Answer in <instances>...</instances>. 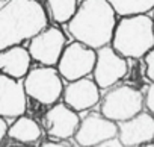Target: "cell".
Instances as JSON below:
<instances>
[{"label": "cell", "mask_w": 154, "mask_h": 147, "mask_svg": "<svg viewBox=\"0 0 154 147\" xmlns=\"http://www.w3.org/2000/svg\"><path fill=\"white\" fill-rule=\"evenodd\" d=\"M152 18H154V17H152Z\"/></svg>", "instance_id": "cell-23"}, {"label": "cell", "mask_w": 154, "mask_h": 147, "mask_svg": "<svg viewBox=\"0 0 154 147\" xmlns=\"http://www.w3.org/2000/svg\"><path fill=\"white\" fill-rule=\"evenodd\" d=\"M143 100V94L139 90L121 85L106 93L101 102V114L116 123H121L142 112Z\"/></svg>", "instance_id": "cell-5"}, {"label": "cell", "mask_w": 154, "mask_h": 147, "mask_svg": "<svg viewBox=\"0 0 154 147\" xmlns=\"http://www.w3.org/2000/svg\"><path fill=\"white\" fill-rule=\"evenodd\" d=\"M8 120H9V118H6V117L0 118V139L6 138L8 133H9V126H11V124L8 123Z\"/></svg>", "instance_id": "cell-21"}, {"label": "cell", "mask_w": 154, "mask_h": 147, "mask_svg": "<svg viewBox=\"0 0 154 147\" xmlns=\"http://www.w3.org/2000/svg\"><path fill=\"white\" fill-rule=\"evenodd\" d=\"M125 59L127 58L119 55L113 46L109 47V44L97 50V62L92 75L101 90L112 88L127 75L128 65Z\"/></svg>", "instance_id": "cell-7"}, {"label": "cell", "mask_w": 154, "mask_h": 147, "mask_svg": "<svg viewBox=\"0 0 154 147\" xmlns=\"http://www.w3.org/2000/svg\"><path fill=\"white\" fill-rule=\"evenodd\" d=\"M112 46L124 58H145L154 47V18L146 14L122 17L116 24Z\"/></svg>", "instance_id": "cell-3"}, {"label": "cell", "mask_w": 154, "mask_h": 147, "mask_svg": "<svg viewBox=\"0 0 154 147\" xmlns=\"http://www.w3.org/2000/svg\"><path fill=\"white\" fill-rule=\"evenodd\" d=\"M100 90L95 79H89L88 76L71 81L63 90V102L77 112L86 111L100 102Z\"/></svg>", "instance_id": "cell-13"}, {"label": "cell", "mask_w": 154, "mask_h": 147, "mask_svg": "<svg viewBox=\"0 0 154 147\" xmlns=\"http://www.w3.org/2000/svg\"><path fill=\"white\" fill-rule=\"evenodd\" d=\"M116 15L109 0H83L69 20L68 30L75 41L98 50L112 43Z\"/></svg>", "instance_id": "cell-1"}, {"label": "cell", "mask_w": 154, "mask_h": 147, "mask_svg": "<svg viewBox=\"0 0 154 147\" xmlns=\"http://www.w3.org/2000/svg\"><path fill=\"white\" fill-rule=\"evenodd\" d=\"M44 145H47V147H68L71 144L66 142L65 139H56V141H47V142H44Z\"/></svg>", "instance_id": "cell-22"}, {"label": "cell", "mask_w": 154, "mask_h": 147, "mask_svg": "<svg viewBox=\"0 0 154 147\" xmlns=\"http://www.w3.org/2000/svg\"><path fill=\"white\" fill-rule=\"evenodd\" d=\"M32 55L29 49H24L23 46H11L8 49H3L0 53V68L3 75H8L15 79H23L30 71V62Z\"/></svg>", "instance_id": "cell-14"}, {"label": "cell", "mask_w": 154, "mask_h": 147, "mask_svg": "<svg viewBox=\"0 0 154 147\" xmlns=\"http://www.w3.org/2000/svg\"><path fill=\"white\" fill-rule=\"evenodd\" d=\"M80 121L77 111L66 103H54L45 114L47 133L54 139L72 138L79 130Z\"/></svg>", "instance_id": "cell-11"}, {"label": "cell", "mask_w": 154, "mask_h": 147, "mask_svg": "<svg viewBox=\"0 0 154 147\" xmlns=\"http://www.w3.org/2000/svg\"><path fill=\"white\" fill-rule=\"evenodd\" d=\"M47 23L45 9L36 0H6L0 9V49L32 40Z\"/></svg>", "instance_id": "cell-2"}, {"label": "cell", "mask_w": 154, "mask_h": 147, "mask_svg": "<svg viewBox=\"0 0 154 147\" xmlns=\"http://www.w3.org/2000/svg\"><path fill=\"white\" fill-rule=\"evenodd\" d=\"M27 91L24 79H15L8 75L0 76V115L17 118L24 115L27 108Z\"/></svg>", "instance_id": "cell-10"}, {"label": "cell", "mask_w": 154, "mask_h": 147, "mask_svg": "<svg viewBox=\"0 0 154 147\" xmlns=\"http://www.w3.org/2000/svg\"><path fill=\"white\" fill-rule=\"evenodd\" d=\"M8 136L11 139H15V141L24 142V144L36 142L41 138V127L33 118L20 115L15 118L14 123H11Z\"/></svg>", "instance_id": "cell-15"}, {"label": "cell", "mask_w": 154, "mask_h": 147, "mask_svg": "<svg viewBox=\"0 0 154 147\" xmlns=\"http://www.w3.org/2000/svg\"><path fill=\"white\" fill-rule=\"evenodd\" d=\"M47 6L50 11L51 18L56 23H69V20L74 17V14L79 9L77 0H47Z\"/></svg>", "instance_id": "cell-17"}, {"label": "cell", "mask_w": 154, "mask_h": 147, "mask_svg": "<svg viewBox=\"0 0 154 147\" xmlns=\"http://www.w3.org/2000/svg\"><path fill=\"white\" fill-rule=\"evenodd\" d=\"M118 15L128 17L154 11V0H109Z\"/></svg>", "instance_id": "cell-16"}, {"label": "cell", "mask_w": 154, "mask_h": 147, "mask_svg": "<svg viewBox=\"0 0 154 147\" xmlns=\"http://www.w3.org/2000/svg\"><path fill=\"white\" fill-rule=\"evenodd\" d=\"M122 145L124 144H122L119 135L118 136H113V138H109V139H106V141H103L100 144V147H122Z\"/></svg>", "instance_id": "cell-20"}, {"label": "cell", "mask_w": 154, "mask_h": 147, "mask_svg": "<svg viewBox=\"0 0 154 147\" xmlns=\"http://www.w3.org/2000/svg\"><path fill=\"white\" fill-rule=\"evenodd\" d=\"M95 62H97L95 49L80 41H74L65 47L57 62V70L66 82H71L89 76L95 68Z\"/></svg>", "instance_id": "cell-6"}, {"label": "cell", "mask_w": 154, "mask_h": 147, "mask_svg": "<svg viewBox=\"0 0 154 147\" xmlns=\"http://www.w3.org/2000/svg\"><path fill=\"white\" fill-rule=\"evenodd\" d=\"M145 105H146L148 111H149L151 114H154V82H152V85H151V87L148 88V91H146Z\"/></svg>", "instance_id": "cell-19"}, {"label": "cell", "mask_w": 154, "mask_h": 147, "mask_svg": "<svg viewBox=\"0 0 154 147\" xmlns=\"http://www.w3.org/2000/svg\"><path fill=\"white\" fill-rule=\"evenodd\" d=\"M119 126L116 121L107 118L104 114L92 112L86 115L79 126V130L74 135V139L79 145H100L103 141L118 136Z\"/></svg>", "instance_id": "cell-9"}, {"label": "cell", "mask_w": 154, "mask_h": 147, "mask_svg": "<svg viewBox=\"0 0 154 147\" xmlns=\"http://www.w3.org/2000/svg\"><path fill=\"white\" fill-rule=\"evenodd\" d=\"M119 138L124 145H146L154 139V114L139 112L137 115L118 123Z\"/></svg>", "instance_id": "cell-12"}, {"label": "cell", "mask_w": 154, "mask_h": 147, "mask_svg": "<svg viewBox=\"0 0 154 147\" xmlns=\"http://www.w3.org/2000/svg\"><path fill=\"white\" fill-rule=\"evenodd\" d=\"M59 70L51 65L36 67L30 70L24 78V87L27 94L41 105L51 106L60 96H63V84Z\"/></svg>", "instance_id": "cell-4"}, {"label": "cell", "mask_w": 154, "mask_h": 147, "mask_svg": "<svg viewBox=\"0 0 154 147\" xmlns=\"http://www.w3.org/2000/svg\"><path fill=\"white\" fill-rule=\"evenodd\" d=\"M66 38L63 32L57 27H45L42 32L30 40L29 52L33 61L42 65H57L63 50Z\"/></svg>", "instance_id": "cell-8"}, {"label": "cell", "mask_w": 154, "mask_h": 147, "mask_svg": "<svg viewBox=\"0 0 154 147\" xmlns=\"http://www.w3.org/2000/svg\"><path fill=\"white\" fill-rule=\"evenodd\" d=\"M145 65H146V78L154 82V47L145 55Z\"/></svg>", "instance_id": "cell-18"}]
</instances>
